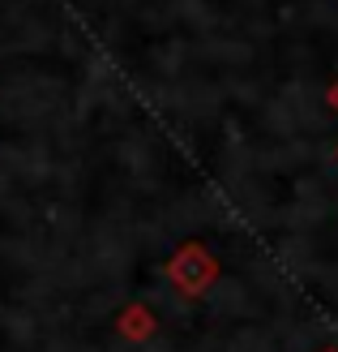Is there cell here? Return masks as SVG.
Here are the masks:
<instances>
[{
	"mask_svg": "<svg viewBox=\"0 0 338 352\" xmlns=\"http://www.w3.org/2000/svg\"><path fill=\"white\" fill-rule=\"evenodd\" d=\"M334 103H338V91H334Z\"/></svg>",
	"mask_w": 338,
	"mask_h": 352,
	"instance_id": "cell-3",
	"label": "cell"
},
{
	"mask_svg": "<svg viewBox=\"0 0 338 352\" xmlns=\"http://www.w3.org/2000/svg\"><path fill=\"white\" fill-rule=\"evenodd\" d=\"M116 327H120L124 340H150V336H154V314L141 309V305H129V309L116 318Z\"/></svg>",
	"mask_w": 338,
	"mask_h": 352,
	"instance_id": "cell-2",
	"label": "cell"
},
{
	"mask_svg": "<svg viewBox=\"0 0 338 352\" xmlns=\"http://www.w3.org/2000/svg\"><path fill=\"white\" fill-rule=\"evenodd\" d=\"M326 352H334V348H326Z\"/></svg>",
	"mask_w": 338,
	"mask_h": 352,
	"instance_id": "cell-4",
	"label": "cell"
},
{
	"mask_svg": "<svg viewBox=\"0 0 338 352\" xmlns=\"http://www.w3.org/2000/svg\"><path fill=\"white\" fill-rule=\"evenodd\" d=\"M167 275H171V284L184 296H202L210 288V279L219 275V267H215V258H210L202 245H184V250L167 262Z\"/></svg>",
	"mask_w": 338,
	"mask_h": 352,
	"instance_id": "cell-1",
	"label": "cell"
}]
</instances>
